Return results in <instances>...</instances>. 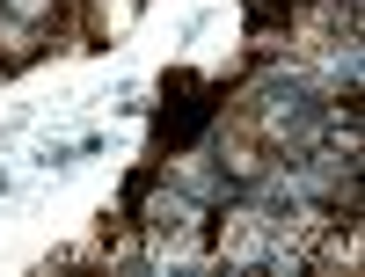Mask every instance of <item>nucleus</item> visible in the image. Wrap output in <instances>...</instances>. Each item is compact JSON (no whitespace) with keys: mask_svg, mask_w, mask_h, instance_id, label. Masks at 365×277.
<instances>
[{"mask_svg":"<svg viewBox=\"0 0 365 277\" xmlns=\"http://www.w3.org/2000/svg\"><path fill=\"white\" fill-rule=\"evenodd\" d=\"M220 103H227V88H197V103H182L175 117H161V146H168V153L197 146V139H205V125L220 117Z\"/></svg>","mask_w":365,"mask_h":277,"instance_id":"obj_1","label":"nucleus"},{"mask_svg":"<svg viewBox=\"0 0 365 277\" xmlns=\"http://www.w3.org/2000/svg\"><path fill=\"white\" fill-rule=\"evenodd\" d=\"M146 190H154V168H139V175L125 182V219H139V204H146Z\"/></svg>","mask_w":365,"mask_h":277,"instance_id":"obj_2","label":"nucleus"}]
</instances>
